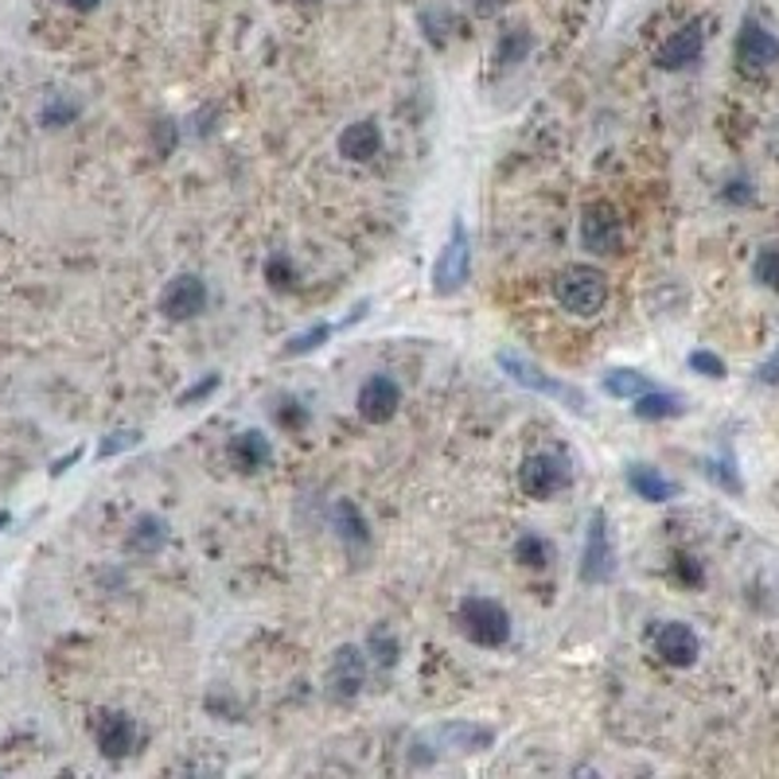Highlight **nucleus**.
Segmentation results:
<instances>
[{"instance_id": "1", "label": "nucleus", "mask_w": 779, "mask_h": 779, "mask_svg": "<svg viewBox=\"0 0 779 779\" xmlns=\"http://www.w3.org/2000/svg\"><path fill=\"white\" fill-rule=\"evenodd\" d=\"M554 300L569 316H597L609 304V277L597 266H566L554 277Z\"/></svg>"}, {"instance_id": "2", "label": "nucleus", "mask_w": 779, "mask_h": 779, "mask_svg": "<svg viewBox=\"0 0 779 779\" xmlns=\"http://www.w3.org/2000/svg\"><path fill=\"white\" fill-rule=\"evenodd\" d=\"M456 624L476 647H503L511 639V616L491 597H464L456 609Z\"/></svg>"}, {"instance_id": "3", "label": "nucleus", "mask_w": 779, "mask_h": 779, "mask_svg": "<svg viewBox=\"0 0 779 779\" xmlns=\"http://www.w3.org/2000/svg\"><path fill=\"white\" fill-rule=\"evenodd\" d=\"M499 367L507 370V378H511V382L526 386V390H534V394L554 398V402H561L566 410H574V413H585V410H589V398H585L581 390H577V386L557 382V378H549L546 370L534 367V363L523 359V355L503 352V355H499Z\"/></svg>"}, {"instance_id": "4", "label": "nucleus", "mask_w": 779, "mask_h": 779, "mask_svg": "<svg viewBox=\"0 0 779 779\" xmlns=\"http://www.w3.org/2000/svg\"><path fill=\"white\" fill-rule=\"evenodd\" d=\"M569 488V460L557 453H531L519 464V491L531 499H554Z\"/></svg>"}, {"instance_id": "5", "label": "nucleus", "mask_w": 779, "mask_h": 779, "mask_svg": "<svg viewBox=\"0 0 779 779\" xmlns=\"http://www.w3.org/2000/svg\"><path fill=\"white\" fill-rule=\"evenodd\" d=\"M471 274V242H468V226L456 219L453 223V234H448L445 249H441L437 266H433V289L437 297H453V292L464 289Z\"/></svg>"}, {"instance_id": "6", "label": "nucleus", "mask_w": 779, "mask_h": 779, "mask_svg": "<svg viewBox=\"0 0 779 779\" xmlns=\"http://www.w3.org/2000/svg\"><path fill=\"white\" fill-rule=\"evenodd\" d=\"M612 569H616V549H612V538H609V519H604V511H592L577 577H581L585 585H604L612 577Z\"/></svg>"}, {"instance_id": "7", "label": "nucleus", "mask_w": 779, "mask_h": 779, "mask_svg": "<svg viewBox=\"0 0 779 779\" xmlns=\"http://www.w3.org/2000/svg\"><path fill=\"white\" fill-rule=\"evenodd\" d=\"M421 745H429L433 753L425 756V764H433L437 753H483V748L496 745V733L488 725H476V721H448V725H437Z\"/></svg>"}, {"instance_id": "8", "label": "nucleus", "mask_w": 779, "mask_h": 779, "mask_svg": "<svg viewBox=\"0 0 779 779\" xmlns=\"http://www.w3.org/2000/svg\"><path fill=\"white\" fill-rule=\"evenodd\" d=\"M207 309V281L199 274H176L160 292V316L164 320H196Z\"/></svg>"}, {"instance_id": "9", "label": "nucleus", "mask_w": 779, "mask_h": 779, "mask_svg": "<svg viewBox=\"0 0 779 779\" xmlns=\"http://www.w3.org/2000/svg\"><path fill=\"white\" fill-rule=\"evenodd\" d=\"M624 231H620V214L609 203H592L581 214V246L597 257H609L620 249Z\"/></svg>"}, {"instance_id": "10", "label": "nucleus", "mask_w": 779, "mask_h": 779, "mask_svg": "<svg viewBox=\"0 0 779 779\" xmlns=\"http://www.w3.org/2000/svg\"><path fill=\"white\" fill-rule=\"evenodd\" d=\"M359 418L367 425H386V421H394L398 405H402V386L394 382L390 375H370L367 382L359 386Z\"/></svg>"}, {"instance_id": "11", "label": "nucleus", "mask_w": 779, "mask_h": 779, "mask_svg": "<svg viewBox=\"0 0 779 779\" xmlns=\"http://www.w3.org/2000/svg\"><path fill=\"white\" fill-rule=\"evenodd\" d=\"M94 745L102 756H110V760H125L133 748H137V725H133V717L121 710H105L98 713L94 721Z\"/></svg>"}, {"instance_id": "12", "label": "nucleus", "mask_w": 779, "mask_h": 779, "mask_svg": "<svg viewBox=\"0 0 779 779\" xmlns=\"http://www.w3.org/2000/svg\"><path fill=\"white\" fill-rule=\"evenodd\" d=\"M652 643H655V655H659L667 667H694L698 655H702V639H698V632L690 624H678V620L663 624Z\"/></svg>"}, {"instance_id": "13", "label": "nucleus", "mask_w": 779, "mask_h": 779, "mask_svg": "<svg viewBox=\"0 0 779 779\" xmlns=\"http://www.w3.org/2000/svg\"><path fill=\"white\" fill-rule=\"evenodd\" d=\"M737 63L753 75L768 70L771 63H779V40L760 24V20H745L737 35Z\"/></svg>"}, {"instance_id": "14", "label": "nucleus", "mask_w": 779, "mask_h": 779, "mask_svg": "<svg viewBox=\"0 0 779 779\" xmlns=\"http://www.w3.org/2000/svg\"><path fill=\"white\" fill-rule=\"evenodd\" d=\"M705 52V27L702 20H690L686 27H678L667 43H663L659 52H655V63L663 70H682V67H694Z\"/></svg>"}, {"instance_id": "15", "label": "nucleus", "mask_w": 779, "mask_h": 779, "mask_svg": "<svg viewBox=\"0 0 779 779\" xmlns=\"http://www.w3.org/2000/svg\"><path fill=\"white\" fill-rule=\"evenodd\" d=\"M327 678H332V690L340 698H355L363 690V682H367V652L355 647V643H343L340 652L332 655Z\"/></svg>"}, {"instance_id": "16", "label": "nucleus", "mask_w": 779, "mask_h": 779, "mask_svg": "<svg viewBox=\"0 0 779 779\" xmlns=\"http://www.w3.org/2000/svg\"><path fill=\"white\" fill-rule=\"evenodd\" d=\"M382 153V129L375 121H352V125L340 133V156L352 164H363V160H375Z\"/></svg>"}, {"instance_id": "17", "label": "nucleus", "mask_w": 779, "mask_h": 779, "mask_svg": "<svg viewBox=\"0 0 779 779\" xmlns=\"http://www.w3.org/2000/svg\"><path fill=\"white\" fill-rule=\"evenodd\" d=\"M627 488L639 499H647V503H667V499H675L678 483L667 480L652 464H627Z\"/></svg>"}, {"instance_id": "18", "label": "nucleus", "mask_w": 779, "mask_h": 779, "mask_svg": "<svg viewBox=\"0 0 779 779\" xmlns=\"http://www.w3.org/2000/svg\"><path fill=\"white\" fill-rule=\"evenodd\" d=\"M332 526H335V534H340V538L347 542L352 549H359V546H367V542H370L367 519H363V511L352 503V499H340V503L332 507Z\"/></svg>"}, {"instance_id": "19", "label": "nucleus", "mask_w": 779, "mask_h": 779, "mask_svg": "<svg viewBox=\"0 0 779 779\" xmlns=\"http://www.w3.org/2000/svg\"><path fill=\"white\" fill-rule=\"evenodd\" d=\"M164 542H168V523H164L160 514H141L133 531H129V554H160Z\"/></svg>"}, {"instance_id": "20", "label": "nucleus", "mask_w": 779, "mask_h": 779, "mask_svg": "<svg viewBox=\"0 0 779 779\" xmlns=\"http://www.w3.org/2000/svg\"><path fill=\"white\" fill-rule=\"evenodd\" d=\"M678 413H686V402L678 394H670V390H647V394L635 398V418L639 421H667V418H678Z\"/></svg>"}, {"instance_id": "21", "label": "nucleus", "mask_w": 779, "mask_h": 779, "mask_svg": "<svg viewBox=\"0 0 779 779\" xmlns=\"http://www.w3.org/2000/svg\"><path fill=\"white\" fill-rule=\"evenodd\" d=\"M600 386H604V394L635 402L639 394H647V390H652V378L639 375V370H632V367H612L609 375L600 378Z\"/></svg>"}, {"instance_id": "22", "label": "nucleus", "mask_w": 779, "mask_h": 779, "mask_svg": "<svg viewBox=\"0 0 779 779\" xmlns=\"http://www.w3.org/2000/svg\"><path fill=\"white\" fill-rule=\"evenodd\" d=\"M231 456H234V464H238L242 471H257V468H266L269 464V456H274V448H269V441L261 437V433H242L238 441L231 445Z\"/></svg>"}, {"instance_id": "23", "label": "nucleus", "mask_w": 779, "mask_h": 779, "mask_svg": "<svg viewBox=\"0 0 779 779\" xmlns=\"http://www.w3.org/2000/svg\"><path fill=\"white\" fill-rule=\"evenodd\" d=\"M534 47V35L526 27H507L499 35V47H496V63L499 67H514V63H523Z\"/></svg>"}, {"instance_id": "24", "label": "nucleus", "mask_w": 779, "mask_h": 779, "mask_svg": "<svg viewBox=\"0 0 779 779\" xmlns=\"http://www.w3.org/2000/svg\"><path fill=\"white\" fill-rule=\"evenodd\" d=\"M514 557H519L523 566L542 569V566H549V557H554V549H549V542H546V538H538V534H523V538L514 542Z\"/></svg>"}, {"instance_id": "25", "label": "nucleus", "mask_w": 779, "mask_h": 779, "mask_svg": "<svg viewBox=\"0 0 779 779\" xmlns=\"http://www.w3.org/2000/svg\"><path fill=\"white\" fill-rule=\"evenodd\" d=\"M332 332H335L332 324H316V327H309V332L292 335V340L285 343V355H289V359H297V355H312V352L320 347V343L332 340Z\"/></svg>"}, {"instance_id": "26", "label": "nucleus", "mask_w": 779, "mask_h": 779, "mask_svg": "<svg viewBox=\"0 0 779 779\" xmlns=\"http://www.w3.org/2000/svg\"><path fill=\"white\" fill-rule=\"evenodd\" d=\"M367 652L378 659V667H394L398 663V639L394 635H386V627H375L367 639Z\"/></svg>"}, {"instance_id": "27", "label": "nucleus", "mask_w": 779, "mask_h": 779, "mask_svg": "<svg viewBox=\"0 0 779 779\" xmlns=\"http://www.w3.org/2000/svg\"><path fill=\"white\" fill-rule=\"evenodd\" d=\"M756 281L768 285V289H779V246H764L756 254V266H753Z\"/></svg>"}, {"instance_id": "28", "label": "nucleus", "mask_w": 779, "mask_h": 779, "mask_svg": "<svg viewBox=\"0 0 779 779\" xmlns=\"http://www.w3.org/2000/svg\"><path fill=\"white\" fill-rule=\"evenodd\" d=\"M75 118H78V105L70 102V98H52V102L43 105V113H40V121L47 129H63V125H70Z\"/></svg>"}, {"instance_id": "29", "label": "nucleus", "mask_w": 779, "mask_h": 779, "mask_svg": "<svg viewBox=\"0 0 779 779\" xmlns=\"http://www.w3.org/2000/svg\"><path fill=\"white\" fill-rule=\"evenodd\" d=\"M133 445H141V433H137V429H121V433H110V437L98 445V456H102V460H110V456L125 453V448H133Z\"/></svg>"}, {"instance_id": "30", "label": "nucleus", "mask_w": 779, "mask_h": 779, "mask_svg": "<svg viewBox=\"0 0 779 779\" xmlns=\"http://www.w3.org/2000/svg\"><path fill=\"white\" fill-rule=\"evenodd\" d=\"M690 370H698V375H705V378H725V363H721L713 352L690 355Z\"/></svg>"}, {"instance_id": "31", "label": "nucleus", "mask_w": 779, "mask_h": 779, "mask_svg": "<svg viewBox=\"0 0 779 779\" xmlns=\"http://www.w3.org/2000/svg\"><path fill=\"white\" fill-rule=\"evenodd\" d=\"M266 281H269V285H277V289H289V281H292L289 257H285V254L269 257V261H266Z\"/></svg>"}, {"instance_id": "32", "label": "nucleus", "mask_w": 779, "mask_h": 779, "mask_svg": "<svg viewBox=\"0 0 779 779\" xmlns=\"http://www.w3.org/2000/svg\"><path fill=\"white\" fill-rule=\"evenodd\" d=\"M705 471H710L713 480H717L725 491H733V496H737V491H741V476H737V468H733V464H728V460H721V464H705Z\"/></svg>"}, {"instance_id": "33", "label": "nucleus", "mask_w": 779, "mask_h": 779, "mask_svg": "<svg viewBox=\"0 0 779 779\" xmlns=\"http://www.w3.org/2000/svg\"><path fill=\"white\" fill-rule=\"evenodd\" d=\"M214 390H219V375H207V378H199L191 390H183L180 394V405H196V402H203V398H211Z\"/></svg>"}, {"instance_id": "34", "label": "nucleus", "mask_w": 779, "mask_h": 779, "mask_svg": "<svg viewBox=\"0 0 779 779\" xmlns=\"http://www.w3.org/2000/svg\"><path fill=\"white\" fill-rule=\"evenodd\" d=\"M277 421H281L285 429H304L309 425V410H300L297 402H285L281 410H277Z\"/></svg>"}, {"instance_id": "35", "label": "nucleus", "mask_w": 779, "mask_h": 779, "mask_svg": "<svg viewBox=\"0 0 779 779\" xmlns=\"http://www.w3.org/2000/svg\"><path fill=\"white\" fill-rule=\"evenodd\" d=\"M678 574H682L690 585L702 581V574H698V566H694V557H678Z\"/></svg>"}, {"instance_id": "36", "label": "nucleus", "mask_w": 779, "mask_h": 779, "mask_svg": "<svg viewBox=\"0 0 779 779\" xmlns=\"http://www.w3.org/2000/svg\"><path fill=\"white\" fill-rule=\"evenodd\" d=\"M725 199H733V203H748V199H753V188H748L745 180H741V183H728Z\"/></svg>"}, {"instance_id": "37", "label": "nucleus", "mask_w": 779, "mask_h": 779, "mask_svg": "<svg viewBox=\"0 0 779 779\" xmlns=\"http://www.w3.org/2000/svg\"><path fill=\"white\" fill-rule=\"evenodd\" d=\"M760 382H779V359L768 363V367H760Z\"/></svg>"}, {"instance_id": "38", "label": "nucleus", "mask_w": 779, "mask_h": 779, "mask_svg": "<svg viewBox=\"0 0 779 779\" xmlns=\"http://www.w3.org/2000/svg\"><path fill=\"white\" fill-rule=\"evenodd\" d=\"M67 4H70L75 12H94L98 4H102V0H67Z\"/></svg>"}, {"instance_id": "39", "label": "nucleus", "mask_w": 779, "mask_h": 779, "mask_svg": "<svg viewBox=\"0 0 779 779\" xmlns=\"http://www.w3.org/2000/svg\"><path fill=\"white\" fill-rule=\"evenodd\" d=\"M78 456H82V448H75V453H70V456H63V460H55V476H59V471H67V464H75L78 460Z\"/></svg>"}, {"instance_id": "40", "label": "nucleus", "mask_w": 779, "mask_h": 779, "mask_svg": "<svg viewBox=\"0 0 779 779\" xmlns=\"http://www.w3.org/2000/svg\"><path fill=\"white\" fill-rule=\"evenodd\" d=\"M476 4V12H496V9H503V0H471Z\"/></svg>"}]
</instances>
